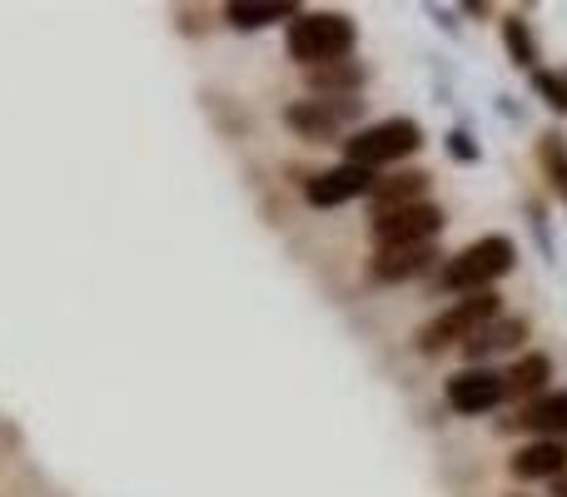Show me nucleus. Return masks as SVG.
Segmentation results:
<instances>
[{"mask_svg": "<svg viewBox=\"0 0 567 497\" xmlns=\"http://www.w3.org/2000/svg\"><path fill=\"white\" fill-rule=\"evenodd\" d=\"M284 130L309 145H343L353 135V125L363 120V100H323V95H309V100H289L279 110Z\"/></svg>", "mask_w": 567, "mask_h": 497, "instance_id": "39448f33", "label": "nucleus"}, {"mask_svg": "<svg viewBox=\"0 0 567 497\" xmlns=\"http://www.w3.org/2000/svg\"><path fill=\"white\" fill-rule=\"evenodd\" d=\"M303 6H293V0H229L225 10H219V20H225L229 30H239V35H249V30H269V25H289L293 15H299Z\"/></svg>", "mask_w": 567, "mask_h": 497, "instance_id": "2eb2a0df", "label": "nucleus"}, {"mask_svg": "<svg viewBox=\"0 0 567 497\" xmlns=\"http://www.w3.org/2000/svg\"><path fill=\"white\" fill-rule=\"evenodd\" d=\"M449 229V209L423 199V205L393 209V215L369 219V239L373 249H393V245H439V235Z\"/></svg>", "mask_w": 567, "mask_h": 497, "instance_id": "0eeeda50", "label": "nucleus"}, {"mask_svg": "<svg viewBox=\"0 0 567 497\" xmlns=\"http://www.w3.org/2000/svg\"><path fill=\"white\" fill-rule=\"evenodd\" d=\"M563 75H567V65H563Z\"/></svg>", "mask_w": 567, "mask_h": 497, "instance_id": "393cba45", "label": "nucleus"}, {"mask_svg": "<svg viewBox=\"0 0 567 497\" xmlns=\"http://www.w3.org/2000/svg\"><path fill=\"white\" fill-rule=\"evenodd\" d=\"M508 473L518 483H558L567 473V443L553 438H528L518 453L508 458Z\"/></svg>", "mask_w": 567, "mask_h": 497, "instance_id": "ddd939ff", "label": "nucleus"}, {"mask_svg": "<svg viewBox=\"0 0 567 497\" xmlns=\"http://www.w3.org/2000/svg\"><path fill=\"white\" fill-rule=\"evenodd\" d=\"M498 313H508L498 293H468V299H453L449 309L433 313V319L413 333V349H419L423 359H439V353H449V349H463V343H468L478 329H488Z\"/></svg>", "mask_w": 567, "mask_h": 497, "instance_id": "20e7f679", "label": "nucleus"}, {"mask_svg": "<svg viewBox=\"0 0 567 497\" xmlns=\"http://www.w3.org/2000/svg\"><path fill=\"white\" fill-rule=\"evenodd\" d=\"M518 269V239L513 235H483L473 245H463L458 253L443 259V269L433 273V289L468 299V293H493V283L508 279Z\"/></svg>", "mask_w": 567, "mask_h": 497, "instance_id": "f257e3e1", "label": "nucleus"}, {"mask_svg": "<svg viewBox=\"0 0 567 497\" xmlns=\"http://www.w3.org/2000/svg\"><path fill=\"white\" fill-rule=\"evenodd\" d=\"M363 85H369V65L363 60H333V65L309 70V90L323 100H363Z\"/></svg>", "mask_w": 567, "mask_h": 497, "instance_id": "dca6fc26", "label": "nucleus"}, {"mask_svg": "<svg viewBox=\"0 0 567 497\" xmlns=\"http://www.w3.org/2000/svg\"><path fill=\"white\" fill-rule=\"evenodd\" d=\"M373 185H379L373 169H359V165H349V159H339V165H329V169H319V175L303 179V205L309 209H339V205H353V199H369Z\"/></svg>", "mask_w": 567, "mask_h": 497, "instance_id": "6e6552de", "label": "nucleus"}, {"mask_svg": "<svg viewBox=\"0 0 567 497\" xmlns=\"http://www.w3.org/2000/svg\"><path fill=\"white\" fill-rule=\"evenodd\" d=\"M359 45V20L349 10H299L284 25V55L299 70H319L333 60H349Z\"/></svg>", "mask_w": 567, "mask_h": 497, "instance_id": "f03ea898", "label": "nucleus"}, {"mask_svg": "<svg viewBox=\"0 0 567 497\" xmlns=\"http://www.w3.org/2000/svg\"><path fill=\"white\" fill-rule=\"evenodd\" d=\"M458 15H478V20H498V10H493V6H483V0H463V6H458Z\"/></svg>", "mask_w": 567, "mask_h": 497, "instance_id": "4be33fe9", "label": "nucleus"}, {"mask_svg": "<svg viewBox=\"0 0 567 497\" xmlns=\"http://www.w3.org/2000/svg\"><path fill=\"white\" fill-rule=\"evenodd\" d=\"M503 383H508V403H533V398H543V393L553 389V359L543 349H528V353H518V359L503 369Z\"/></svg>", "mask_w": 567, "mask_h": 497, "instance_id": "4468645a", "label": "nucleus"}, {"mask_svg": "<svg viewBox=\"0 0 567 497\" xmlns=\"http://www.w3.org/2000/svg\"><path fill=\"white\" fill-rule=\"evenodd\" d=\"M528 225H533V235H538V245H543V259H553V229H548V209L533 199L528 205Z\"/></svg>", "mask_w": 567, "mask_h": 497, "instance_id": "412c9836", "label": "nucleus"}, {"mask_svg": "<svg viewBox=\"0 0 567 497\" xmlns=\"http://www.w3.org/2000/svg\"><path fill=\"white\" fill-rule=\"evenodd\" d=\"M443 403L458 418H483V413H498L508 403V383L503 369H483V363H463L458 373L443 379Z\"/></svg>", "mask_w": 567, "mask_h": 497, "instance_id": "423d86ee", "label": "nucleus"}, {"mask_svg": "<svg viewBox=\"0 0 567 497\" xmlns=\"http://www.w3.org/2000/svg\"><path fill=\"white\" fill-rule=\"evenodd\" d=\"M443 149H449V159H453V165H478V159H483L478 135H473V130H463V125H453V130H449V139H443Z\"/></svg>", "mask_w": 567, "mask_h": 497, "instance_id": "aec40b11", "label": "nucleus"}, {"mask_svg": "<svg viewBox=\"0 0 567 497\" xmlns=\"http://www.w3.org/2000/svg\"><path fill=\"white\" fill-rule=\"evenodd\" d=\"M528 339H533V323L523 313H498L488 329H478L463 343V363L493 369V359H503V353H528Z\"/></svg>", "mask_w": 567, "mask_h": 497, "instance_id": "9d476101", "label": "nucleus"}, {"mask_svg": "<svg viewBox=\"0 0 567 497\" xmlns=\"http://www.w3.org/2000/svg\"><path fill=\"white\" fill-rule=\"evenodd\" d=\"M419 149H423V125L413 115L373 120V125H359L349 139H343V159L359 169H373V175L403 169Z\"/></svg>", "mask_w": 567, "mask_h": 497, "instance_id": "7ed1b4c3", "label": "nucleus"}, {"mask_svg": "<svg viewBox=\"0 0 567 497\" xmlns=\"http://www.w3.org/2000/svg\"><path fill=\"white\" fill-rule=\"evenodd\" d=\"M443 259H449V253L439 245H393V249H373L363 273H369V283L393 289V283H413V279H423V273H439Z\"/></svg>", "mask_w": 567, "mask_h": 497, "instance_id": "1a4fd4ad", "label": "nucleus"}, {"mask_svg": "<svg viewBox=\"0 0 567 497\" xmlns=\"http://www.w3.org/2000/svg\"><path fill=\"white\" fill-rule=\"evenodd\" d=\"M548 497H567V473H563L558 483H548Z\"/></svg>", "mask_w": 567, "mask_h": 497, "instance_id": "5701e85b", "label": "nucleus"}, {"mask_svg": "<svg viewBox=\"0 0 567 497\" xmlns=\"http://www.w3.org/2000/svg\"><path fill=\"white\" fill-rule=\"evenodd\" d=\"M528 85H533V95H538L543 105L553 110V115H567V75H563V70L538 65V70L528 75Z\"/></svg>", "mask_w": 567, "mask_h": 497, "instance_id": "6ab92c4d", "label": "nucleus"}, {"mask_svg": "<svg viewBox=\"0 0 567 497\" xmlns=\"http://www.w3.org/2000/svg\"><path fill=\"white\" fill-rule=\"evenodd\" d=\"M429 189H433L429 169H413V165L389 169V175H379V185H373V195H369V219L393 215V209H409V205H423Z\"/></svg>", "mask_w": 567, "mask_h": 497, "instance_id": "f8f14e48", "label": "nucleus"}, {"mask_svg": "<svg viewBox=\"0 0 567 497\" xmlns=\"http://www.w3.org/2000/svg\"><path fill=\"white\" fill-rule=\"evenodd\" d=\"M503 433H528V438H553L567 443V389H548L543 398L523 403L513 418L498 423Z\"/></svg>", "mask_w": 567, "mask_h": 497, "instance_id": "9b49d317", "label": "nucleus"}, {"mask_svg": "<svg viewBox=\"0 0 567 497\" xmlns=\"http://www.w3.org/2000/svg\"><path fill=\"white\" fill-rule=\"evenodd\" d=\"M498 30H503V50H508V60L533 75V70H538V60H543V50H538V35H533L528 15H523V10H503Z\"/></svg>", "mask_w": 567, "mask_h": 497, "instance_id": "f3484780", "label": "nucleus"}, {"mask_svg": "<svg viewBox=\"0 0 567 497\" xmlns=\"http://www.w3.org/2000/svg\"><path fill=\"white\" fill-rule=\"evenodd\" d=\"M503 497H528V493H503Z\"/></svg>", "mask_w": 567, "mask_h": 497, "instance_id": "b1692460", "label": "nucleus"}, {"mask_svg": "<svg viewBox=\"0 0 567 497\" xmlns=\"http://www.w3.org/2000/svg\"><path fill=\"white\" fill-rule=\"evenodd\" d=\"M538 169H543V179H548L553 195H558L563 209H567V135L563 130H543L538 135Z\"/></svg>", "mask_w": 567, "mask_h": 497, "instance_id": "a211bd4d", "label": "nucleus"}]
</instances>
